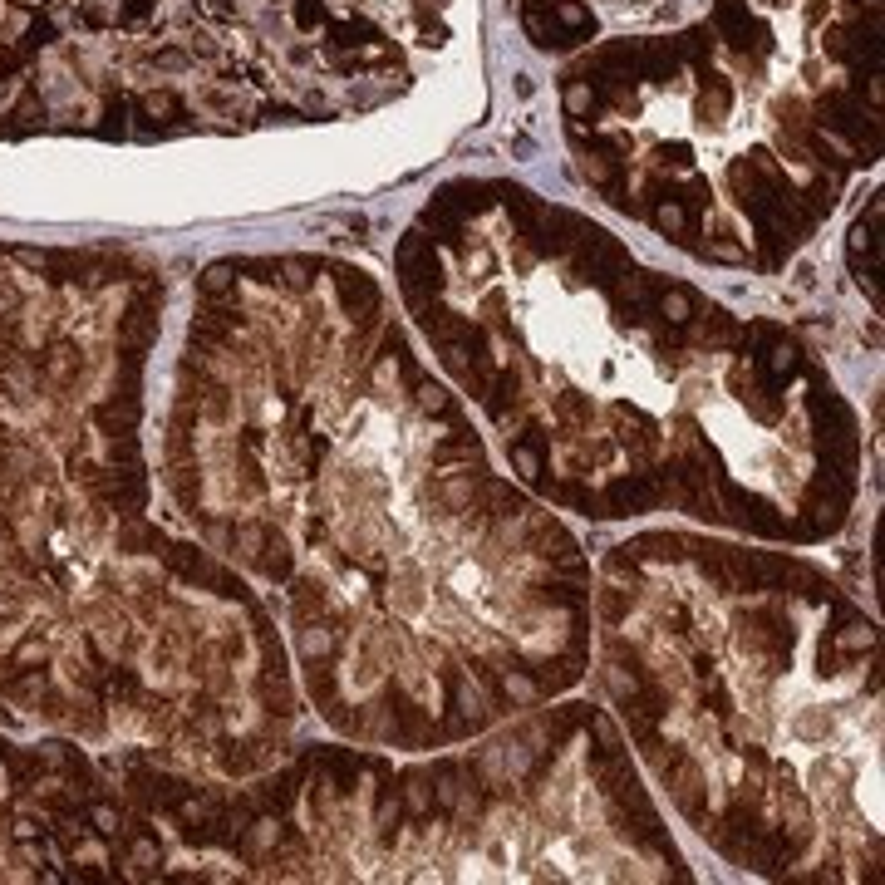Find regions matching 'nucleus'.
I'll return each mask as SVG.
<instances>
[{
	"mask_svg": "<svg viewBox=\"0 0 885 885\" xmlns=\"http://www.w3.org/2000/svg\"><path fill=\"white\" fill-rule=\"evenodd\" d=\"M394 286L536 502L767 546H826L851 522L866 433L831 369L586 217L502 182L448 187L399 241Z\"/></svg>",
	"mask_w": 885,
	"mask_h": 885,
	"instance_id": "nucleus-2",
	"label": "nucleus"
},
{
	"mask_svg": "<svg viewBox=\"0 0 885 885\" xmlns=\"http://www.w3.org/2000/svg\"><path fill=\"white\" fill-rule=\"evenodd\" d=\"M615 728L723 866L881 881V635L817 561L640 531L590 571Z\"/></svg>",
	"mask_w": 885,
	"mask_h": 885,
	"instance_id": "nucleus-3",
	"label": "nucleus"
},
{
	"mask_svg": "<svg viewBox=\"0 0 885 885\" xmlns=\"http://www.w3.org/2000/svg\"><path fill=\"white\" fill-rule=\"evenodd\" d=\"M123 797L256 881H689L615 718L527 708L492 733L409 753L305 748L266 777L187 782L128 753ZM202 866V876H207Z\"/></svg>",
	"mask_w": 885,
	"mask_h": 885,
	"instance_id": "nucleus-4",
	"label": "nucleus"
},
{
	"mask_svg": "<svg viewBox=\"0 0 885 885\" xmlns=\"http://www.w3.org/2000/svg\"><path fill=\"white\" fill-rule=\"evenodd\" d=\"M197 291L163 477L266 586L315 718L409 758L571 694L586 551L389 291L330 256L212 261Z\"/></svg>",
	"mask_w": 885,
	"mask_h": 885,
	"instance_id": "nucleus-1",
	"label": "nucleus"
}]
</instances>
